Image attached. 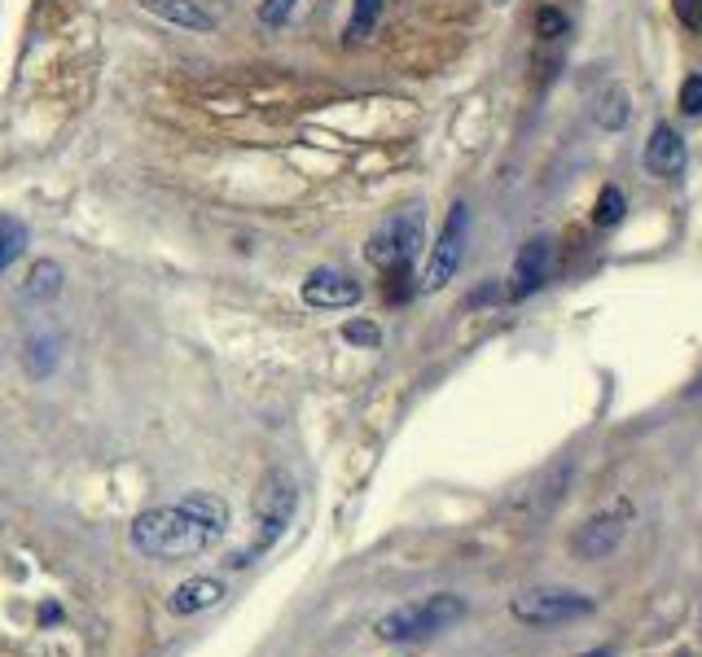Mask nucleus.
<instances>
[{"mask_svg": "<svg viewBox=\"0 0 702 657\" xmlns=\"http://www.w3.org/2000/svg\"><path fill=\"white\" fill-rule=\"evenodd\" d=\"M154 18H163V22H172V27H180V31H216L220 27V18L211 13V9H203L198 0H141Z\"/></svg>", "mask_w": 702, "mask_h": 657, "instance_id": "9b49d317", "label": "nucleus"}, {"mask_svg": "<svg viewBox=\"0 0 702 657\" xmlns=\"http://www.w3.org/2000/svg\"><path fill=\"white\" fill-rule=\"evenodd\" d=\"M466 618V601L462 596H448V592H435L426 601H413V605H400L391 614H382L373 623L378 640L386 645H413V640H431L440 632H448L453 623Z\"/></svg>", "mask_w": 702, "mask_h": 657, "instance_id": "7ed1b4c3", "label": "nucleus"}, {"mask_svg": "<svg viewBox=\"0 0 702 657\" xmlns=\"http://www.w3.org/2000/svg\"><path fill=\"white\" fill-rule=\"evenodd\" d=\"M382 4L386 0H355L351 4V22H348V40L355 44V40H364L373 27H378V13H382Z\"/></svg>", "mask_w": 702, "mask_h": 657, "instance_id": "a211bd4d", "label": "nucleus"}, {"mask_svg": "<svg viewBox=\"0 0 702 657\" xmlns=\"http://www.w3.org/2000/svg\"><path fill=\"white\" fill-rule=\"evenodd\" d=\"M628 522H632V504H628V500H623V504H615V509H606V513H592L585 526L576 531L571 548H576L585 561H601V556H610L615 548L623 544Z\"/></svg>", "mask_w": 702, "mask_h": 657, "instance_id": "6e6552de", "label": "nucleus"}, {"mask_svg": "<svg viewBox=\"0 0 702 657\" xmlns=\"http://www.w3.org/2000/svg\"><path fill=\"white\" fill-rule=\"evenodd\" d=\"M466 241H469V207L466 202H453V211H448L435 246H431V254H426V268H422V290L426 294L444 290L457 277V268L466 259Z\"/></svg>", "mask_w": 702, "mask_h": 657, "instance_id": "423d86ee", "label": "nucleus"}, {"mask_svg": "<svg viewBox=\"0 0 702 657\" xmlns=\"http://www.w3.org/2000/svg\"><path fill=\"white\" fill-rule=\"evenodd\" d=\"M628 211V198H623V189L619 185H606L601 194H597V202H592V223L597 228H615L619 219Z\"/></svg>", "mask_w": 702, "mask_h": 657, "instance_id": "dca6fc26", "label": "nucleus"}, {"mask_svg": "<svg viewBox=\"0 0 702 657\" xmlns=\"http://www.w3.org/2000/svg\"><path fill=\"white\" fill-rule=\"evenodd\" d=\"M597 609V601L585 592H567V587H527L509 601V614L523 627H562V623H580Z\"/></svg>", "mask_w": 702, "mask_h": 657, "instance_id": "39448f33", "label": "nucleus"}, {"mask_svg": "<svg viewBox=\"0 0 702 657\" xmlns=\"http://www.w3.org/2000/svg\"><path fill=\"white\" fill-rule=\"evenodd\" d=\"M62 281H66V272H62V263L58 259H40V263H31V272H27V281H22V303H53L58 294H62Z\"/></svg>", "mask_w": 702, "mask_h": 657, "instance_id": "4468645a", "label": "nucleus"}, {"mask_svg": "<svg viewBox=\"0 0 702 657\" xmlns=\"http://www.w3.org/2000/svg\"><path fill=\"white\" fill-rule=\"evenodd\" d=\"M360 299H364L360 281H351L348 272H339V268H317L303 281V303L317 307V312H348Z\"/></svg>", "mask_w": 702, "mask_h": 657, "instance_id": "9d476101", "label": "nucleus"}, {"mask_svg": "<svg viewBox=\"0 0 702 657\" xmlns=\"http://www.w3.org/2000/svg\"><path fill=\"white\" fill-rule=\"evenodd\" d=\"M229 531V504L211 491H189L180 504L145 509L132 522V548L154 561H185L216 548Z\"/></svg>", "mask_w": 702, "mask_h": 657, "instance_id": "f257e3e1", "label": "nucleus"}, {"mask_svg": "<svg viewBox=\"0 0 702 657\" xmlns=\"http://www.w3.org/2000/svg\"><path fill=\"white\" fill-rule=\"evenodd\" d=\"M295 4H299V0H264V4H259V22H264V27H281V22L295 13Z\"/></svg>", "mask_w": 702, "mask_h": 657, "instance_id": "412c9836", "label": "nucleus"}, {"mask_svg": "<svg viewBox=\"0 0 702 657\" xmlns=\"http://www.w3.org/2000/svg\"><path fill=\"white\" fill-rule=\"evenodd\" d=\"M641 167L659 180H681L685 167H690V149H685V136L672 127V123H654L650 136H646V149H641Z\"/></svg>", "mask_w": 702, "mask_h": 657, "instance_id": "1a4fd4ad", "label": "nucleus"}, {"mask_svg": "<svg viewBox=\"0 0 702 657\" xmlns=\"http://www.w3.org/2000/svg\"><path fill=\"white\" fill-rule=\"evenodd\" d=\"M27 250V223L18 216H0V272H9Z\"/></svg>", "mask_w": 702, "mask_h": 657, "instance_id": "2eb2a0df", "label": "nucleus"}, {"mask_svg": "<svg viewBox=\"0 0 702 657\" xmlns=\"http://www.w3.org/2000/svg\"><path fill=\"white\" fill-rule=\"evenodd\" d=\"M672 13L681 18V27L702 35V0H672Z\"/></svg>", "mask_w": 702, "mask_h": 657, "instance_id": "4be33fe9", "label": "nucleus"}, {"mask_svg": "<svg viewBox=\"0 0 702 657\" xmlns=\"http://www.w3.org/2000/svg\"><path fill=\"white\" fill-rule=\"evenodd\" d=\"M343 337H348L351 346H369V351H373V346L382 342V328L373 325V321H348V325H343Z\"/></svg>", "mask_w": 702, "mask_h": 657, "instance_id": "6ab92c4d", "label": "nucleus"}, {"mask_svg": "<svg viewBox=\"0 0 702 657\" xmlns=\"http://www.w3.org/2000/svg\"><path fill=\"white\" fill-rule=\"evenodd\" d=\"M53 364H58V337H31L27 342V373L31 377H49L53 373Z\"/></svg>", "mask_w": 702, "mask_h": 657, "instance_id": "f3484780", "label": "nucleus"}, {"mask_svg": "<svg viewBox=\"0 0 702 657\" xmlns=\"http://www.w3.org/2000/svg\"><path fill=\"white\" fill-rule=\"evenodd\" d=\"M422 241H426V216H422V207H404V211L386 216L373 228V237L364 246V259L373 268H382V272L395 277V272H404L417 259Z\"/></svg>", "mask_w": 702, "mask_h": 657, "instance_id": "20e7f679", "label": "nucleus"}, {"mask_svg": "<svg viewBox=\"0 0 702 657\" xmlns=\"http://www.w3.org/2000/svg\"><path fill=\"white\" fill-rule=\"evenodd\" d=\"M681 114L685 118H702V75H690L681 84Z\"/></svg>", "mask_w": 702, "mask_h": 657, "instance_id": "aec40b11", "label": "nucleus"}, {"mask_svg": "<svg viewBox=\"0 0 702 657\" xmlns=\"http://www.w3.org/2000/svg\"><path fill=\"white\" fill-rule=\"evenodd\" d=\"M592 123L601 132H623L632 123V93L623 84H606L597 97H592Z\"/></svg>", "mask_w": 702, "mask_h": 657, "instance_id": "ddd939ff", "label": "nucleus"}, {"mask_svg": "<svg viewBox=\"0 0 702 657\" xmlns=\"http://www.w3.org/2000/svg\"><path fill=\"white\" fill-rule=\"evenodd\" d=\"M549 272H554V241H549V237H531V241H523V246H518V254H514L509 281H505V299H509V303L531 299L536 290H545Z\"/></svg>", "mask_w": 702, "mask_h": 657, "instance_id": "0eeeda50", "label": "nucleus"}, {"mask_svg": "<svg viewBox=\"0 0 702 657\" xmlns=\"http://www.w3.org/2000/svg\"><path fill=\"white\" fill-rule=\"evenodd\" d=\"M299 509V487L286 469H268L264 482L255 487V504H250V522H255V535H250V548L237 556L234 565H246L255 556H264L268 548L277 544L286 531H290V518Z\"/></svg>", "mask_w": 702, "mask_h": 657, "instance_id": "f03ea898", "label": "nucleus"}, {"mask_svg": "<svg viewBox=\"0 0 702 657\" xmlns=\"http://www.w3.org/2000/svg\"><path fill=\"white\" fill-rule=\"evenodd\" d=\"M585 657H610V649H597V654H585Z\"/></svg>", "mask_w": 702, "mask_h": 657, "instance_id": "5701e85b", "label": "nucleus"}, {"mask_svg": "<svg viewBox=\"0 0 702 657\" xmlns=\"http://www.w3.org/2000/svg\"><path fill=\"white\" fill-rule=\"evenodd\" d=\"M220 601H225V583H216V578H189V583H180L172 592L167 609L180 614V618H189V614H203V609H211Z\"/></svg>", "mask_w": 702, "mask_h": 657, "instance_id": "f8f14e48", "label": "nucleus"}]
</instances>
